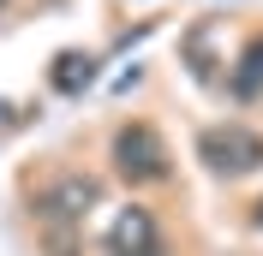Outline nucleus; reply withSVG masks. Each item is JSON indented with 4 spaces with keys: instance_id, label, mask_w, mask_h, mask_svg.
I'll return each instance as SVG.
<instances>
[{
    "instance_id": "1",
    "label": "nucleus",
    "mask_w": 263,
    "mask_h": 256,
    "mask_svg": "<svg viewBox=\"0 0 263 256\" xmlns=\"http://www.w3.org/2000/svg\"><path fill=\"white\" fill-rule=\"evenodd\" d=\"M96 197H102V185L84 179V173H60L48 191L36 197V226L48 239V256H78V226L96 208Z\"/></svg>"
},
{
    "instance_id": "2",
    "label": "nucleus",
    "mask_w": 263,
    "mask_h": 256,
    "mask_svg": "<svg viewBox=\"0 0 263 256\" xmlns=\"http://www.w3.org/2000/svg\"><path fill=\"white\" fill-rule=\"evenodd\" d=\"M114 173L126 185H162L167 179V143L156 137V125H120L114 131Z\"/></svg>"
},
{
    "instance_id": "3",
    "label": "nucleus",
    "mask_w": 263,
    "mask_h": 256,
    "mask_svg": "<svg viewBox=\"0 0 263 256\" xmlns=\"http://www.w3.org/2000/svg\"><path fill=\"white\" fill-rule=\"evenodd\" d=\"M197 155L210 161V173L239 179V173H257L263 167V137L246 131V125H210L203 137H197Z\"/></svg>"
},
{
    "instance_id": "4",
    "label": "nucleus",
    "mask_w": 263,
    "mask_h": 256,
    "mask_svg": "<svg viewBox=\"0 0 263 256\" xmlns=\"http://www.w3.org/2000/svg\"><path fill=\"white\" fill-rule=\"evenodd\" d=\"M102 256H167L162 232L149 221V208H120V221L108 226V250Z\"/></svg>"
},
{
    "instance_id": "5",
    "label": "nucleus",
    "mask_w": 263,
    "mask_h": 256,
    "mask_svg": "<svg viewBox=\"0 0 263 256\" xmlns=\"http://www.w3.org/2000/svg\"><path fill=\"white\" fill-rule=\"evenodd\" d=\"M228 90H233L239 101H257V96H263V36L251 42L246 54H239V72H233V83H228Z\"/></svg>"
},
{
    "instance_id": "6",
    "label": "nucleus",
    "mask_w": 263,
    "mask_h": 256,
    "mask_svg": "<svg viewBox=\"0 0 263 256\" xmlns=\"http://www.w3.org/2000/svg\"><path fill=\"white\" fill-rule=\"evenodd\" d=\"M90 78H96V60H84V54H60L54 60V90L60 96H78Z\"/></svg>"
},
{
    "instance_id": "7",
    "label": "nucleus",
    "mask_w": 263,
    "mask_h": 256,
    "mask_svg": "<svg viewBox=\"0 0 263 256\" xmlns=\"http://www.w3.org/2000/svg\"><path fill=\"white\" fill-rule=\"evenodd\" d=\"M257 221H263V215H257Z\"/></svg>"
}]
</instances>
